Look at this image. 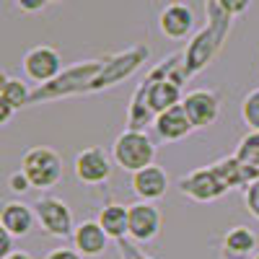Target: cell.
<instances>
[{"label": "cell", "instance_id": "6da1fadb", "mask_svg": "<svg viewBox=\"0 0 259 259\" xmlns=\"http://www.w3.org/2000/svg\"><path fill=\"white\" fill-rule=\"evenodd\" d=\"M21 171L29 179L31 189H52L62 179V158L50 145H34L21 158Z\"/></svg>", "mask_w": 259, "mask_h": 259}, {"label": "cell", "instance_id": "7a4b0ae2", "mask_svg": "<svg viewBox=\"0 0 259 259\" xmlns=\"http://www.w3.org/2000/svg\"><path fill=\"white\" fill-rule=\"evenodd\" d=\"M112 161L122 171L135 174V171H140L156 161V143L143 130H127L112 145Z\"/></svg>", "mask_w": 259, "mask_h": 259}, {"label": "cell", "instance_id": "3957f363", "mask_svg": "<svg viewBox=\"0 0 259 259\" xmlns=\"http://www.w3.org/2000/svg\"><path fill=\"white\" fill-rule=\"evenodd\" d=\"M179 189L197 202H210V200H221L231 187L223 177L221 166H205V168H197L192 174L182 177Z\"/></svg>", "mask_w": 259, "mask_h": 259}, {"label": "cell", "instance_id": "277c9868", "mask_svg": "<svg viewBox=\"0 0 259 259\" xmlns=\"http://www.w3.org/2000/svg\"><path fill=\"white\" fill-rule=\"evenodd\" d=\"M34 215H36V223L41 226V231L50 236H57V239H70L75 231L73 210L60 197H39L34 202Z\"/></svg>", "mask_w": 259, "mask_h": 259}, {"label": "cell", "instance_id": "5b68a950", "mask_svg": "<svg viewBox=\"0 0 259 259\" xmlns=\"http://www.w3.org/2000/svg\"><path fill=\"white\" fill-rule=\"evenodd\" d=\"M112 158L104 148L99 145H91V148H83L80 153L75 156V163H73V171L80 184L85 187H99L104 182H109L112 177Z\"/></svg>", "mask_w": 259, "mask_h": 259}, {"label": "cell", "instance_id": "8992f818", "mask_svg": "<svg viewBox=\"0 0 259 259\" xmlns=\"http://www.w3.org/2000/svg\"><path fill=\"white\" fill-rule=\"evenodd\" d=\"M21 68H24V73H26L29 80H34V83H50L62 70V57L50 45H36V47H31L24 55Z\"/></svg>", "mask_w": 259, "mask_h": 259}, {"label": "cell", "instance_id": "52a82bcc", "mask_svg": "<svg viewBox=\"0 0 259 259\" xmlns=\"http://www.w3.org/2000/svg\"><path fill=\"white\" fill-rule=\"evenodd\" d=\"M182 109H184L192 130L212 127L221 117V96L212 91H192L182 99Z\"/></svg>", "mask_w": 259, "mask_h": 259}, {"label": "cell", "instance_id": "ba28073f", "mask_svg": "<svg viewBox=\"0 0 259 259\" xmlns=\"http://www.w3.org/2000/svg\"><path fill=\"white\" fill-rule=\"evenodd\" d=\"M161 212L153 202H135L127 207V236H133L135 241L145 244L153 241L161 233Z\"/></svg>", "mask_w": 259, "mask_h": 259}, {"label": "cell", "instance_id": "9c48e42d", "mask_svg": "<svg viewBox=\"0 0 259 259\" xmlns=\"http://www.w3.org/2000/svg\"><path fill=\"white\" fill-rule=\"evenodd\" d=\"M158 29L166 39H187L194 31V11L184 3H168L158 16Z\"/></svg>", "mask_w": 259, "mask_h": 259}, {"label": "cell", "instance_id": "30bf717a", "mask_svg": "<svg viewBox=\"0 0 259 259\" xmlns=\"http://www.w3.org/2000/svg\"><path fill=\"white\" fill-rule=\"evenodd\" d=\"M130 184H133V192L143 202H156L168 189V177L158 163H150V166L135 171V174L130 177Z\"/></svg>", "mask_w": 259, "mask_h": 259}, {"label": "cell", "instance_id": "8fae6325", "mask_svg": "<svg viewBox=\"0 0 259 259\" xmlns=\"http://www.w3.org/2000/svg\"><path fill=\"white\" fill-rule=\"evenodd\" d=\"M70 239H73V249L80 256H101L106 251V246H109V236L104 233L99 221H83V223H78Z\"/></svg>", "mask_w": 259, "mask_h": 259}, {"label": "cell", "instance_id": "7c38bea8", "mask_svg": "<svg viewBox=\"0 0 259 259\" xmlns=\"http://www.w3.org/2000/svg\"><path fill=\"white\" fill-rule=\"evenodd\" d=\"M36 223V215H34V207L18 202V200H11L0 207V226H3L13 239H21V236H29L31 228Z\"/></svg>", "mask_w": 259, "mask_h": 259}, {"label": "cell", "instance_id": "4fadbf2b", "mask_svg": "<svg viewBox=\"0 0 259 259\" xmlns=\"http://www.w3.org/2000/svg\"><path fill=\"white\" fill-rule=\"evenodd\" d=\"M153 130L158 133L161 140L166 143H177V140H184L189 133H192V124L182 109V104L177 106H171V109L156 114V122H153Z\"/></svg>", "mask_w": 259, "mask_h": 259}, {"label": "cell", "instance_id": "5bb4252c", "mask_svg": "<svg viewBox=\"0 0 259 259\" xmlns=\"http://www.w3.org/2000/svg\"><path fill=\"white\" fill-rule=\"evenodd\" d=\"M256 249V236L251 228L246 226H236L231 228L226 236H223V241H221V254L223 259H251Z\"/></svg>", "mask_w": 259, "mask_h": 259}, {"label": "cell", "instance_id": "9a60e30c", "mask_svg": "<svg viewBox=\"0 0 259 259\" xmlns=\"http://www.w3.org/2000/svg\"><path fill=\"white\" fill-rule=\"evenodd\" d=\"M182 91L177 83H168V80H161V83H153L148 91V112L153 114H161L166 109H171V106L182 104Z\"/></svg>", "mask_w": 259, "mask_h": 259}, {"label": "cell", "instance_id": "2e32d148", "mask_svg": "<svg viewBox=\"0 0 259 259\" xmlns=\"http://www.w3.org/2000/svg\"><path fill=\"white\" fill-rule=\"evenodd\" d=\"M96 221L109 239H122V236H127V207L124 205L112 202V205L101 207Z\"/></svg>", "mask_w": 259, "mask_h": 259}, {"label": "cell", "instance_id": "e0dca14e", "mask_svg": "<svg viewBox=\"0 0 259 259\" xmlns=\"http://www.w3.org/2000/svg\"><path fill=\"white\" fill-rule=\"evenodd\" d=\"M233 158L239 161L241 166H246V168H256L259 171V133L256 130H251V133H246L239 140Z\"/></svg>", "mask_w": 259, "mask_h": 259}, {"label": "cell", "instance_id": "ac0fdd59", "mask_svg": "<svg viewBox=\"0 0 259 259\" xmlns=\"http://www.w3.org/2000/svg\"><path fill=\"white\" fill-rule=\"evenodd\" d=\"M3 99L13 106V109H21V106H26L31 101V91H29V85L21 78H11L8 85H6V91H3Z\"/></svg>", "mask_w": 259, "mask_h": 259}, {"label": "cell", "instance_id": "d6986e66", "mask_svg": "<svg viewBox=\"0 0 259 259\" xmlns=\"http://www.w3.org/2000/svg\"><path fill=\"white\" fill-rule=\"evenodd\" d=\"M241 119L249 130H256L259 133V89L249 91L241 101Z\"/></svg>", "mask_w": 259, "mask_h": 259}, {"label": "cell", "instance_id": "ffe728a7", "mask_svg": "<svg viewBox=\"0 0 259 259\" xmlns=\"http://www.w3.org/2000/svg\"><path fill=\"white\" fill-rule=\"evenodd\" d=\"M244 205L251 218L259 221V179H254L244 187Z\"/></svg>", "mask_w": 259, "mask_h": 259}, {"label": "cell", "instance_id": "44dd1931", "mask_svg": "<svg viewBox=\"0 0 259 259\" xmlns=\"http://www.w3.org/2000/svg\"><path fill=\"white\" fill-rule=\"evenodd\" d=\"M8 187H11V192H16V194H24V192H29L31 189V184H29V179L24 177V171H16V174H11L8 177Z\"/></svg>", "mask_w": 259, "mask_h": 259}, {"label": "cell", "instance_id": "7402d4cb", "mask_svg": "<svg viewBox=\"0 0 259 259\" xmlns=\"http://www.w3.org/2000/svg\"><path fill=\"white\" fill-rule=\"evenodd\" d=\"M47 3L50 0H16V8L21 13H39L47 8Z\"/></svg>", "mask_w": 259, "mask_h": 259}, {"label": "cell", "instance_id": "603a6c76", "mask_svg": "<svg viewBox=\"0 0 259 259\" xmlns=\"http://www.w3.org/2000/svg\"><path fill=\"white\" fill-rule=\"evenodd\" d=\"M45 259H83L75 249H70V246H57V249H52Z\"/></svg>", "mask_w": 259, "mask_h": 259}, {"label": "cell", "instance_id": "cb8c5ba5", "mask_svg": "<svg viewBox=\"0 0 259 259\" xmlns=\"http://www.w3.org/2000/svg\"><path fill=\"white\" fill-rule=\"evenodd\" d=\"M218 3H221L228 13H233V16H239V13H244V11L249 8V0H218Z\"/></svg>", "mask_w": 259, "mask_h": 259}, {"label": "cell", "instance_id": "d4e9b609", "mask_svg": "<svg viewBox=\"0 0 259 259\" xmlns=\"http://www.w3.org/2000/svg\"><path fill=\"white\" fill-rule=\"evenodd\" d=\"M11 251H13V236L0 226V259H6Z\"/></svg>", "mask_w": 259, "mask_h": 259}, {"label": "cell", "instance_id": "484cf974", "mask_svg": "<svg viewBox=\"0 0 259 259\" xmlns=\"http://www.w3.org/2000/svg\"><path fill=\"white\" fill-rule=\"evenodd\" d=\"M13 114H16V109H13V106H11L3 96H0V127L8 124V122L13 119Z\"/></svg>", "mask_w": 259, "mask_h": 259}, {"label": "cell", "instance_id": "4316f807", "mask_svg": "<svg viewBox=\"0 0 259 259\" xmlns=\"http://www.w3.org/2000/svg\"><path fill=\"white\" fill-rule=\"evenodd\" d=\"M6 259H34V256H31L29 251H16V249H13V251L6 256Z\"/></svg>", "mask_w": 259, "mask_h": 259}, {"label": "cell", "instance_id": "83f0119b", "mask_svg": "<svg viewBox=\"0 0 259 259\" xmlns=\"http://www.w3.org/2000/svg\"><path fill=\"white\" fill-rule=\"evenodd\" d=\"M8 80H11V75H8L6 70H0V96H3V91H6V85H8Z\"/></svg>", "mask_w": 259, "mask_h": 259}, {"label": "cell", "instance_id": "f1b7e54d", "mask_svg": "<svg viewBox=\"0 0 259 259\" xmlns=\"http://www.w3.org/2000/svg\"><path fill=\"white\" fill-rule=\"evenodd\" d=\"M251 259H259V251H254V256H251Z\"/></svg>", "mask_w": 259, "mask_h": 259}, {"label": "cell", "instance_id": "f546056e", "mask_svg": "<svg viewBox=\"0 0 259 259\" xmlns=\"http://www.w3.org/2000/svg\"><path fill=\"white\" fill-rule=\"evenodd\" d=\"M50 3H62V0H50Z\"/></svg>", "mask_w": 259, "mask_h": 259}]
</instances>
